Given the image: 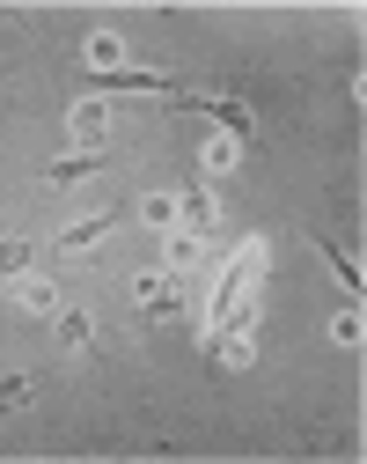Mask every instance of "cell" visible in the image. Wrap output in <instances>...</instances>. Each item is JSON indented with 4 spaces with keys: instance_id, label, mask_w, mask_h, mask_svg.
I'll list each match as a JSON object with an SVG mask.
<instances>
[{
    "instance_id": "cell-1",
    "label": "cell",
    "mask_w": 367,
    "mask_h": 464,
    "mask_svg": "<svg viewBox=\"0 0 367 464\" xmlns=\"http://www.w3.org/2000/svg\"><path fill=\"white\" fill-rule=\"evenodd\" d=\"M258 273H265V237H242V244H235V258L221 266V295H213V310H221L228 295H250Z\"/></svg>"
},
{
    "instance_id": "cell-2",
    "label": "cell",
    "mask_w": 367,
    "mask_h": 464,
    "mask_svg": "<svg viewBox=\"0 0 367 464\" xmlns=\"http://www.w3.org/2000/svg\"><path fill=\"white\" fill-rule=\"evenodd\" d=\"M133 303H140L147 317H176V310H184L176 273H162V266H155V273H140V280H133Z\"/></svg>"
},
{
    "instance_id": "cell-3",
    "label": "cell",
    "mask_w": 367,
    "mask_h": 464,
    "mask_svg": "<svg viewBox=\"0 0 367 464\" xmlns=\"http://www.w3.org/2000/svg\"><path fill=\"white\" fill-rule=\"evenodd\" d=\"M96 169H103V148H81V155H67V162H52V169H44V185H52V192H67V185H89Z\"/></svg>"
},
{
    "instance_id": "cell-4",
    "label": "cell",
    "mask_w": 367,
    "mask_h": 464,
    "mask_svg": "<svg viewBox=\"0 0 367 464\" xmlns=\"http://www.w3.org/2000/svg\"><path fill=\"white\" fill-rule=\"evenodd\" d=\"M206 251V237H192V228H162V273H192Z\"/></svg>"
},
{
    "instance_id": "cell-5",
    "label": "cell",
    "mask_w": 367,
    "mask_h": 464,
    "mask_svg": "<svg viewBox=\"0 0 367 464\" xmlns=\"http://www.w3.org/2000/svg\"><path fill=\"white\" fill-rule=\"evenodd\" d=\"M23 310L59 317V310H67V287H59V280H37V273H23Z\"/></svg>"
},
{
    "instance_id": "cell-6",
    "label": "cell",
    "mask_w": 367,
    "mask_h": 464,
    "mask_svg": "<svg viewBox=\"0 0 367 464\" xmlns=\"http://www.w3.org/2000/svg\"><path fill=\"white\" fill-rule=\"evenodd\" d=\"M176 214H184V228H192V237H213V192H206V185H184Z\"/></svg>"
},
{
    "instance_id": "cell-7",
    "label": "cell",
    "mask_w": 367,
    "mask_h": 464,
    "mask_svg": "<svg viewBox=\"0 0 367 464\" xmlns=\"http://www.w3.org/2000/svg\"><path fill=\"white\" fill-rule=\"evenodd\" d=\"M74 140H81V148H103V140H110V111H103L96 96L74 103Z\"/></svg>"
},
{
    "instance_id": "cell-8",
    "label": "cell",
    "mask_w": 367,
    "mask_h": 464,
    "mask_svg": "<svg viewBox=\"0 0 367 464\" xmlns=\"http://www.w3.org/2000/svg\"><path fill=\"white\" fill-rule=\"evenodd\" d=\"M59 346H67V354H89L96 346V317L89 310H59Z\"/></svg>"
},
{
    "instance_id": "cell-9",
    "label": "cell",
    "mask_w": 367,
    "mask_h": 464,
    "mask_svg": "<svg viewBox=\"0 0 367 464\" xmlns=\"http://www.w3.org/2000/svg\"><path fill=\"white\" fill-rule=\"evenodd\" d=\"M110 221H118V214H89V221H74V228H59V251H89V244H103Z\"/></svg>"
},
{
    "instance_id": "cell-10",
    "label": "cell",
    "mask_w": 367,
    "mask_h": 464,
    "mask_svg": "<svg viewBox=\"0 0 367 464\" xmlns=\"http://www.w3.org/2000/svg\"><path fill=\"white\" fill-rule=\"evenodd\" d=\"M213 362H221V369H250V362H258V346L242 339V332H213Z\"/></svg>"
},
{
    "instance_id": "cell-11",
    "label": "cell",
    "mask_w": 367,
    "mask_h": 464,
    "mask_svg": "<svg viewBox=\"0 0 367 464\" xmlns=\"http://www.w3.org/2000/svg\"><path fill=\"white\" fill-rule=\"evenodd\" d=\"M213 119H221V133L228 140H250V103H206Z\"/></svg>"
},
{
    "instance_id": "cell-12",
    "label": "cell",
    "mask_w": 367,
    "mask_h": 464,
    "mask_svg": "<svg viewBox=\"0 0 367 464\" xmlns=\"http://www.w3.org/2000/svg\"><path fill=\"white\" fill-rule=\"evenodd\" d=\"M89 67L118 74V67H126V44H118V37H89Z\"/></svg>"
},
{
    "instance_id": "cell-13",
    "label": "cell",
    "mask_w": 367,
    "mask_h": 464,
    "mask_svg": "<svg viewBox=\"0 0 367 464\" xmlns=\"http://www.w3.org/2000/svg\"><path fill=\"white\" fill-rule=\"evenodd\" d=\"M140 221H147V228H176V199H169V192H147V199H140Z\"/></svg>"
},
{
    "instance_id": "cell-14",
    "label": "cell",
    "mask_w": 367,
    "mask_h": 464,
    "mask_svg": "<svg viewBox=\"0 0 367 464\" xmlns=\"http://www.w3.org/2000/svg\"><path fill=\"white\" fill-rule=\"evenodd\" d=\"M30 258H37V251H30L23 237H0V273H15V280H23V273H30Z\"/></svg>"
},
{
    "instance_id": "cell-15",
    "label": "cell",
    "mask_w": 367,
    "mask_h": 464,
    "mask_svg": "<svg viewBox=\"0 0 367 464\" xmlns=\"http://www.w3.org/2000/svg\"><path fill=\"white\" fill-rule=\"evenodd\" d=\"M30 398H37V383L30 376H8V383H0V413H23Z\"/></svg>"
},
{
    "instance_id": "cell-16",
    "label": "cell",
    "mask_w": 367,
    "mask_h": 464,
    "mask_svg": "<svg viewBox=\"0 0 367 464\" xmlns=\"http://www.w3.org/2000/svg\"><path fill=\"white\" fill-rule=\"evenodd\" d=\"M235 155H242V140H228V133L206 140V169H235Z\"/></svg>"
},
{
    "instance_id": "cell-17",
    "label": "cell",
    "mask_w": 367,
    "mask_h": 464,
    "mask_svg": "<svg viewBox=\"0 0 367 464\" xmlns=\"http://www.w3.org/2000/svg\"><path fill=\"white\" fill-rule=\"evenodd\" d=\"M360 332H367V324H360V310H345V317H331V339H338V346H360Z\"/></svg>"
},
{
    "instance_id": "cell-18",
    "label": "cell",
    "mask_w": 367,
    "mask_h": 464,
    "mask_svg": "<svg viewBox=\"0 0 367 464\" xmlns=\"http://www.w3.org/2000/svg\"><path fill=\"white\" fill-rule=\"evenodd\" d=\"M324 251H331V244H324ZM331 273H338V280H345V287H353V295H360V266H353V258H345V251H331Z\"/></svg>"
}]
</instances>
